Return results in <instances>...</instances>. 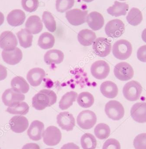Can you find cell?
<instances>
[{"mask_svg":"<svg viewBox=\"0 0 146 149\" xmlns=\"http://www.w3.org/2000/svg\"><path fill=\"white\" fill-rule=\"evenodd\" d=\"M55 37L49 32H44L39 37L38 45L43 49H51L55 45Z\"/></svg>","mask_w":146,"mask_h":149,"instance_id":"30","label":"cell"},{"mask_svg":"<svg viewBox=\"0 0 146 149\" xmlns=\"http://www.w3.org/2000/svg\"><path fill=\"white\" fill-rule=\"evenodd\" d=\"M58 126L63 130L70 131L75 127V120L73 114L69 112H61L57 117Z\"/></svg>","mask_w":146,"mask_h":149,"instance_id":"14","label":"cell"},{"mask_svg":"<svg viewBox=\"0 0 146 149\" xmlns=\"http://www.w3.org/2000/svg\"><path fill=\"white\" fill-rule=\"evenodd\" d=\"M125 31V24L120 19H113L109 21L105 27L107 36L111 38L120 37L124 34Z\"/></svg>","mask_w":146,"mask_h":149,"instance_id":"6","label":"cell"},{"mask_svg":"<svg viewBox=\"0 0 146 149\" xmlns=\"http://www.w3.org/2000/svg\"><path fill=\"white\" fill-rule=\"evenodd\" d=\"M126 19L129 24L133 26H137L143 20L142 12L137 8H132L128 12Z\"/></svg>","mask_w":146,"mask_h":149,"instance_id":"32","label":"cell"},{"mask_svg":"<svg viewBox=\"0 0 146 149\" xmlns=\"http://www.w3.org/2000/svg\"><path fill=\"white\" fill-rule=\"evenodd\" d=\"M64 59V54L62 52L58 49L48 51L44 56V62L47 65L59 64L62 63Z\"/></svg>","mask_w":146,"mask_h":149,"instance_id":"24","label":"cell"},{"mask_svg":"<svg viewBox=\"0 0 146 149\" xmlns=\"http://www.w3.org/2000/svg\"><path fill=\"white\" fill-rule=\"evenodd\" d=\"M137 57L141 62L146 63V45H143L139 48L137 52Z\"/></svg>","mask_w":146,"mask_h":149,"instance_id":"41","label":"cell"},{"mask_svg":"<svg viewBox=\"0 0 146 149\" xmlns=\"http://www.w3.org/2000/svg\"><path fill=\"white\" fill-rule=\"evenodd\" d=\"M94 132L95 135L98 139L103 140L109 137L111 134V129L107 124L100 123L96 126Z\"/></svg>","mask_w":146,"mask_h":149,"instance_id":"35","label":"cell"},{"mask_svg":"<svg viewBox=\"0 0 146 149\" xmlns=\"http://www.w3.org/2000/svg\"><path fill=\"white\" fill-rule=\"evenodd\" d=\"M106 114L110 119L114 121L121 120L125 115V109L121 103L118 101L111 100L105 107Z\"/></svg>","mask_w":146,"mask_h":149,"instance_id":"3","label":"cell"},{"mask_svg":"<svg viewBox=\"0 0 146 149\" xmlns=\"http://www.w3.org/2000/svg\"><path fill=\"white\" fill-rule=\"evenodd\" d=\"M132 52V46L130 42L120 39L115 42L112 47V53L116 58L125 60L129 58Z\"/></svg>","mask_w":146,"mask_h":149,"instance_id":"2","label":"cell"},{"mask_svg":"<svg viewBox=\"0 0 146 149\" xmlns=\"http://www.w3.org/2000/svg\"><path fill=\"white\" fill-rule=\"evenodd\" d=\"M82 1H84L85 2L90 3L91 2L93 1H94V0H82Z\"/></svg>","mask_w":146,"mask_h":149,"instance_id":"47","label":"cell"},{"mask_svg":"<svg viewBox=\"0 0 146 149\" xmlns=\"http://www.w3.org/2000/svg\"><path fill=\"white\" fill-rule=\"evenodd\" d=\"M26 19L25 13L20 9H15L10 11L7 17L9 24L13 27L22 25Z\"/></svg>","mask_w":146,"mask_h":149,"instance_id":"21","label":"cell"},{"mask_svg":"<svg viewBox=\"0 0 146 149\" xmlns=\"http://www.w3.org/2000/svg\"><path fill=\"white\" fill-rule=\"evenodd\" d=\"M4 20V15L1 12H0V26L3 24Z\"/></svg>","mask_w":146,"mask_h":149,"instance_id":"46","label":"cell"},{"mask_svg":"<svg viewBox=\"0 0 146 149\" xmlns=\"http://www.w3.org/2000/svg\"><path fill=\"white\" fill-rule=\"evenodd\" d=\"M92 48L93 52L97 56L105 57L111 53V44L105 38H98L93 44Z\"/></svg>","mask_w":146,"mask_h":149,"instance_id":"8","label":"cell"},{"mask_svg":"<svg viewBox=\"0 0 146 149\" xmlns=\"http://www.w3.org/2000/svg\"><path fill=\"white\" fill-rule=\"evenodd\" d=\"M97 117L94 112L85 110L80 112L77 118V123L82 129L89 130L94 127L97 123Z\"/></svg>","mask_w":146,"mask_h":149,"instance_id":"5","label":"cell"},{"mask_svg":"<svg viewBox=\"0 0 146 149\" xmlns=\"http://www.w3.org/2000/svg\"><path fill=\"white\" fill-rule=\"evenodd\" d=\"M55 149L54 148H47V149Z\"/></svg>","mask_w":146,"mask_h":149,"instance_id":"48","label":"cell"},{"mask_svg":"<svg viewBox=\"0 0 146 149\" xmlns=\"http://www.w3.org/2000/svg\"><path fill=\"white\" fill-rule=\"evenodd\" d=\"M25 95L23 93L14 91L12 88L6 89L2 95L3 104L8 107H11L18 102L23 101Z\"/></svg>","mask_w":146,"mask_h":149,"instance_id":"13","label":"cell"},{"mask_svg":"<svg viewBox=\"0 0 146 149\" xmlns=\"http://www.w3.org/2000/svg\"><path fill=\"white\" fill-rule=\"evenodd\" d=\"M44 128V124L42 122L37 120L33 121L27 131L28 136L32 141H40L42 137Z\"/></svg>","mask_w":146,"mask_h":149,"instance_id":"17","label":"cell"},{"mask_svg":"<svg viewBox=\"0 0 146 149\" xmlns=\"http://www.w3.org/2000/svg\"><path fill=\"white\" fill-rule=\"evenodd\" d=\"M141 37H142V40L146 43V29L143 30Z\"/></svg>","mask_w":146,"mask_h":149,"instance_id":"45","label":"cell"},{"mask_svg":"<svg viewBox=\"0 0 146 149\" xmlns=\"http://www.w3.org/2000/svg\"><path fill=\"white\" fill-rule=\"evenodd\" d=\"M43 141L49 146H55L61 141L62 134L60 130L55 126L48 127L43 134Z\"/></svg>","mask_w":146,"mask_h":149,"instance_id":"7","label":"cell"},{"mask_svg":"<svg viewBox=\"0 0 146 149\" xmlns=\"http://www.w3.org/2000/svg\"><path fill=\"white\" fill-rule=\"evenodd\" d=\"M120 145L118 141L113 138L108 139L103 145L102 149H120Z\"/></svg>","mask_w":146,"mask_h":149,"instance_id":"40","label":"cell"},{"mask_svg":"<svg viewBox=\"0 0 146 149\" xmlns=\"http://www.w3.org/2000/svg\"><path fill=\"white\" fill-rule=\"evenodd\" d=\"M20 45L27 49L32 46L33 36L27 29H22L17 33Z\"/></svg>","mask_w":146,"mask_h":149,"instance_id":"28","label":"cell"},{"mask_svg":"<svg viewBox=\"0 0 146 149\" xmlns=\"http://www.w3.org/2000/svg\"><path fill=\"white\" fill-rule=\"evenodd\" d=\"M46 76V72L43 69L35 68L31 69L27 75V80L33 87L40 86Z\"/></svg>","mask_w":146,"mask_h":149,"instance_id":"18","label":"cell"},{"mask_svg":"<svg viewBox=\"0 0 146 149\" xmlns=\"http://www.w3.org/2000/svg\"><path fill=\"white\" fill-rule=\"evenodd\" d=\"M11 87L12 89L18 93H27L30 89V86L26 80L21 76H16L11 81Z\"/></svg>","mask_w":146,"mask_h":149,"instance_id":"26","label":"cell"},{"mask_svg":"<svg viewBox=\"0 0 146 149\" xmlns=\"http://www.w3.org/2000/svg\"><path fill=\"white\" fill-rule=\"evenodd\" d=\"M42 21L45 27L50 32H54L56 30V22L51 13L47 11L44 12Z\"/></svg>","mask_w":146,"mask_h":149,"instance_id":"36","label":"cell"},{"mask_svg":"<svg viewBox=\"0 0 146 149\" xmlns=\"http://www.w3.org/2000/svg\"><path fill=\"white\" fill-rule=\"evenodd\" d=\"M29 111L28 105L24 102H18L11 107H8L6 111L11 114L25 115Z\"/></svg>","mask_w":146,"mask_h":149,"instance_id":"33","label":"cell"},{"mask_svg":"<svg viewBox=\"0 0 146 149\" xmlns=\"http://www.w3.org/2000/svg\"><path fill=\"white\" fill-rule=\"evenodd\" d=\"M100 91L104 97L108 99H113L118 95V88L114 82L111 81H106L100 85Z\"/></svg>","mask_w":146,"mask_h":149,"instance_id":"22","label":"cell"},{"mask_svg":"<svg viewBox=\"0 0 146 149\" xmlns=\"http://www.w3.org/2000/svg\"><path fill=\"white\" fill-rule=\"evenodd\" d=\"M77 102L78 105L84 108H88L93 105L94 98L92 94L87 92L80 93L77 97Z\"/></svg>","mask_w":146,"mask_h":149,"instance_id":"31","label":"cell"},{"mask_svg":"<svg viewBox=\"0 0 146 149\" xmlns=\"http://www.w3.org/2000/svg\"><path fill=\"white\" fill-rule=\"evenodd\" d=\"M128 9L129 5L126 3L115 1L113 6L107 9V12L112 16L118 17L120 16L125 15Z\"/></svg>","mask_w":146,"mask_h":149,"instance_id":"27","label":"cell"},{"mask_svg":"<svg viewBox=\"0 0 146 149\" xmlns=\"http://www.w3.org/2000/svg\"><path fill=\"white\" fill-rule=\"evenodd\" d=\"M25 28L33 35L38 34L42 30L43 25L42 20L37 15H32L27 19Z\"/></svg>","mask_w":146,"mask_h":149,"instance_id":"23","label":"cell"},{"mask_svg":"<svg viewBox=\"0 0 146 149\" xmlns=\"http://www.w3.org/2000/svg\"><path fill=\"white\" fill-rule=\"evenodd\" d=\"M10 129L17 134L23 133L28 129L29 122L26 117L22 116H15L9 121Z\"/></svg>","mask_w":146,"mask_h":149,"instance_id":"15","label":"cell"},{"mask_svg":"<svg viewBox=\"0 0 146 149\" xmlns=\"http://www.w3.org/2000/svg\"><path fill=\"white\" fill-rule=\"evenodd\" d=\"M142 92L140 83L133 80L125 84L123 89L124 97L130 101H135L139 99Z\"/></svg>","mask_w":146,"mask_h":149,"instance_id":"4","label":"cell"},{"mask_svg":"<svg viewBox=\"0 0 146 149\" xmlns=\"http://www.w3.org/2000/svg\"><path fill=\"white\" fill-rule=\"evenodd\" d=\"M86 22L89 27L94 31L99 30L104 24L103 16L97 11H93L87 15Z\"/></svg>","mask_w":146,"mask_h":149,"instance_id":"19","label":"cell"},{"mask_svg":"<svg viewBox=\"0 0 146 149\" xmlns=\"http://www.w3.org/2000/svg\"><path fill=\"white\" fill-rule=\"evenodd\" d=\"M120 1H126V0H120Z\"/></svg>","mask_w":146,"mask_h":149,"instance_id":"49","label":"cell"},{"mask_svg":"<svg viewBox=\"0 0 146 149\" xmlns=\"http://www.w3.org/2000/svg\"><path fill=\"white\" fill-rule=\"evenodd\" d=\"M96 34L92 31L85 29L79 31L77 35L79 42L84 46L91 45L96 39Z\"/></svg>","mask_w":146,"mask_h":149,"instance_id":"25","label":"cell"},{"mask_svg":"<svg viewBox=\"0 0 146 149\" xmlns=\"http://www.w3.org/2000/svg\"><path fill=\"white\" fill-rule=\"evenodd\" d=\"M22 149H40V148L36 143H28L24 145Z\"/></svg>","mask_w":146,"mask_h":149,"instance_id":"44","label":"cell"},{"mask_svg":"<svg viewBox=\"0 0 146 149\" xmlns=\"http://www.w3.org/2000/svg\"><path fill=\"white\" fill-rule=\"evenodd\" d=\"M77 96V93L74 91L67 92L63 95L59 102V108L63 110L68 109L73 105Z\"/></svg>","mask_w":146,"mask_h":149,"instance_id":"29","label":"cell"},{"mask_svg":"<svg viewBox=\"0 0 146 149\" xmlns=\"http://www.w3.org/2000/svg\"><path fill=\"white\" fill-rule=\"evenodd\" d=\"M110 67L109 64L104 60H98L92 64L91 67L92 75L97 79H105L109 75Z\"/></svg>","mask_w":146,"mask_h":149,"instance_id":"10","label":"cell"},{"mask_svg":"<svg viewBox=\"0 0 146 149\" xmlns=\"http://www.w3.org/2000/svg\"><path fill=\"white\" fill-rule=\"evenodd\" d=\"M0 149H1V148H0Z\"/></svg>","mask_w":146,"mask_h":149,"instance_id":"50","label":"cell"},{"mask_svg":"<svg viewBox=\"0 0 146 149\" xmlns=\"http://www.w3.org/2000/svg\"><path fill=\"white\" fill-rule=\"evenodd\" d=\"M131 114L133 119L137 122L146 123V102L134 104L131 109Z\"/></svg>","mask_w":146,"mask_h":149,"instance_id":"16","label":"cell"},{"mask_svg":"<svg viewBox=\"0 0 146 149\" xmlns=\"http://www.w3.org/2000/svg\"><path fill=\"white\" fill-rule=\"evenodd\" d=\"M17 45L16 37L11 31H4L0 35V48L4 51H12Z\"/></svg>","mask_w":146,"mask_h":149,"instance_id":"11","label":"cell"},{"mask_svg":"<svg viewBox=\"0 0 146 149\" xmlns=\"http://www.w3.org/2000/svg\"><path fill=\"white\" fill-rule=\"evenodd\" d=\"M8 74L7 70L6 67L0 65V81L6 79Z\"/></svg>","mask_w":146,"mask_h":149,"instance_id":"42","label":"cell"},{"mask_svg":"<svg viewBox=\"0 0 146 149\" xmlns=\"http://www.w3.org/2000/svg\"><path fill=\"white\" fill-rule=\"evenodd\" d=\"M74 4V0H56V8L58 12L64 13L71 9Z\"/></svg>","mask_w":146,"mask_h":149,"instance_id":"37","label":"cell"},{"mask_svg":"<svg viewBox=\"0 0 146 149\" xmlns=\"http://www.w3.org/2000/svg\"><path fill=\"white\" fill-rule=\"evenodd\" d=\"M133 144L135 149H146V133L140 134L136 136Z\"/></svg>","mask_w":146,"mask_h":149,"instance_id":"39","label":"cell"},{"mask_svg":"<svg viewBox=\"0 0 146 149\" xmlns=\"http://www.w3.org/2000/svg\"><path fill=\"white\" fill-rule=\"evenodd\" d=\"M61 149H80V148L73 143H69L64 145Z\"/></svg>","mask_w":146,"mask_h":149,"instance_id":"43","label":"cell"},{"mask_svg":"<svg viewBox=\"0 0 146 149\" xmlns=\"http://www.w3.org/2000/svg\"><path fill=\"white\" fill-rule=\"evenodd\" d=\"M1 56L3 60L6 63L10 65H15L21 61L23 53L20 49L16 47L15 50L12 51H3Z\"/></svg>","mask_w":146,"mask_h":149,"instance_id":"20","label":"cell"},{"mask_svg":"<svg viewBox=\"0 0 146 149\" xmlns=\"http://www.w3.org/2000/svg\"><path fill=\"white\" fill-rule=\"evenodd\" d=\"M22 8L25 11L32 12L37 10L39 6L38 0H21Z\"/></svg>","mask_w":146,"mask_h":149,"instance_id":"38","label":"cell"},{"mask_svg":"<svg viewBox=\"0 0 146 149\" xmlns=\"http://www.w3.org/2000/svg\"><path fill=\"white\" fill-rule=\"evenodd\" d=\"M113 72L115 77L122 81L129 80L134 75L132 67L126 62H121L117 64L114 67Z\"/></svg>","mask_w":146,"mask_h":149,"instance_id":"9","label":"cell"},{"mask_svg":"<svg viewBox=\"0 0 146 149\" xmlns=\"http://www.w3.org/2000/svg\"><path fill=\"white\" fill-rule=\"evenodd\" d=\"M80 143L83 149H95L97 146L95 136L90 133H86L81 136Z\"/></svg>","mask_w":146,"mask_h":149,"instance_id":"34","label":"cell"},{"mask_svg":"<svg viewBox=\"0 0 146 149\" xmlns=\"http://www.w3.org/2000/svg\"><path fill=\"white\" fill-rule=\"evenodd\" d=\"M87 10H82L79 9H73L66 13V17L68 22L73 26L81 25L86 22Z\"/></svg>","mask_w":146,"mask_h":149,"instance_id":"12","label":"cell"},{"mask_svg":"<svg viewBox=\"0 0 146 149\" xmlns=\"http://www.w3.org/2000/svg\"><path fill=\"white\" fill-rule=\"evenodd\" d=\"M57 101V96L54 91L44 89L39 91L32 98V106L37 110H42L51 107Z\"/></svg>","mask_w":146,"mask_h":149,"instance_id":"1","label":"cell"}]
</instances>
